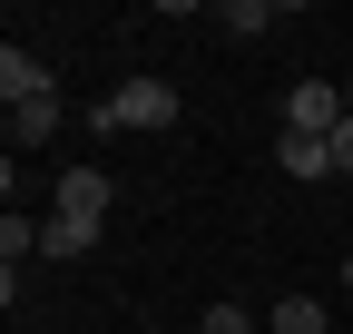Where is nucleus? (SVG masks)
<instances>
[{
	"label": "nucleus",
	"mask_w": 353,
	"mask_h": 334,
	"mask_svg": "<svg viewBox=\"0 0 353 334\" xmlns=\"http://www.w3.org/2000/svg\"><path fill=\"white\" fill-rule=\"evenodd\" d=\"M88 128H176V89H167V79H118V89L99 99V108H88Z\"/></svg>",
	"instance_id": "nucleus-1"
},
{
	"label": "nucleus",
	"mask_w": 353,
	"mask_h": 334,
	"mask_svg": "<svg viewBox=\"0 0 353 334\" xmlns=\"http://www.w3.org/2000/svg\"><path fill=\"white\" fill-rule=\"evenodd\" d=\"M353 118V89H334V79H294L285 89V138H334Z\"/></svg>",
	"instance_id": "nucleus-2"
},
{
	"label": "nucleus",
	"mask_w": 353,
	"mask_h": 334,
	"mask_svg": "<svg viewBox=\"0 0 353 334\" xmlns=\"http://www.w3.org/2000/svg\"><path fill=\"white\" fill-rule=\"evenodd\" d=\"M50 197H59V217H69V226H88V236L108 226V177H99V167H69Z\"/></svg>",
	"instance_id": "nucleus-3"
},
{
	"label": "nucleus",
	"mask_w": 353,
	"mask_h": 334,
	"mask_svg": "<svg viewBox=\"0 0 353 334\" xmlns=\"http://www.w3.org/2000/svg\"><path fill=\"white\" fill-rule=\"evenodd\" d=\"M0 99H59V79H50V59H39V50H20V39H10V50H0Z\"/></svg>",
	"instance_id": "nucleus-4"
},
{
	"label": "nucleus",
	"mask_w": 353,
	"mask_h": 334,
	"mask_svg": "<svg viewBox=\"0 0 353 334\" xmlns=\"http://www.w3.org/2000/svg\"><path fill=\"white\" fill-rule=\"evenodd\" d=\"M59 99H20V108H0V128H10V157H30V148H50L59 138Z\"/></svg>",
	"instance_id": "nucleus-5"
},
{
	"label": "nucleus",
	"mask_w": 353,
	"mask_h": 334,
	"mask_svg": "<svg viewBox=\"0 0 353 334\" xmlns=\"http://www.w3.org/2000/svg\"><path fill=\"white\" fill-rule=\"evenodd\" d=\"M275 167L285 177H334V138H285L275 128Z\"/></svg>",
	"instance_id": "nucleus-6"
},
{
	"label": "nucleus",
	"mask_w": 353,
	"mask_h": 334,
	"mask_svg": "<svg viewBox=\"0 0 353 334\" xmlns=\"http://www.w3.org/2000/svg\"><path fill=\"white\" fill-rule=\"evenodd\" d=\"M30 256H39V226H30V217H20V206H10V217H0V266H10V275H20Z\"/></svg>",
	"instance_id": "nucleus-7"
},
{
	"label": "nucleus",
	"mask_w": 353,
	"mask_h": 334,
	"mask_svg": "<svg viewBox=\"0 0 353 334\" xmlns=\"http://www.w3.org/2000/svg\"><path fill=\"white\" fill-rule=\"evenodd\" d=\"M88 246H99V236H88V226H69V217H50V226H39V256H50V266L88 256Z\"/></svg>",
	"instance_id": "nucleus-8"
},
{
	"label": "nucleus",
	"mask_w": 353,
	"mask_h": 334,
	"mask_svg": "<svg viewBox=\"0 0 353 334\" xmlns=\"http://www.w3.org/2000/svg\"><path fill=\"white\" fill-rule=\"evenodd\" d=\"M265 334H324V305L314 295H285L275 315H265Z\"/></svg>",
	"instance_id": "nucleus-9"
},
{
	"label": "nucleus",
	"mask_w": 353,
	"mask_h": 334,
	"mask_svg": "<svg viewBox=\"0 0 353 334\" xmlns=\"http://www.w3.org/2000/svg\"><path fill=\"white\" fill-rule=\"evenodd\" d=\"M216 20H226V39H265L275 30V0H236V10H216Z\"/></svg>",
	"instance_id": "nucleus-10"
},
{
	"label": "nucleus",
	"mask_w": 353,
	"mask_h": 334,
	"mask_svg": "<svg viewBox=\"0 0 353 334\" xmlns=\"http://www.w3.org/2000/svg\"><path fill=\"white\" fill-rule=\"evenodd\" d=\"M196 334H255V315H245V305H206V315H196Z\"/></svg>",
	"instance_id": "nucleus-11"
},
{
	"label": "nucleus",
	"mask_w": 353,
	"mask_h": 334,
	"mask_svg": "<svg viewBox=\"0 0 353 334\" xmlns=\"http://www.w3.org/2000/svg\"><path fill=\"white\" fill-rule=\"evenodd\" d=\"M334 177H353V118L334 128Z\"/></svg>",
	"instance_id": "nucleus-12"
},
{
	"label": "nucleus",
	"mask_w": 353,
	"mask_h": 334,
	"mask_svg": "<svg viewBox=\"0 0 353 334\" xmlns=\"http://www.w3.org/2000/svg\"><path fill=\"white\" fill-rule=\"evenodd\" d=\"M343 295H353V256H343Z\"/></svg>",
	"instance_id": "nucleus-13"
}]
</instances>
